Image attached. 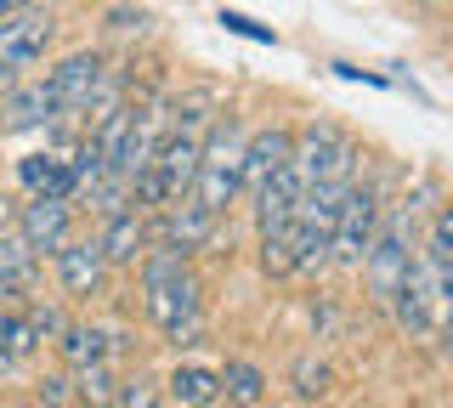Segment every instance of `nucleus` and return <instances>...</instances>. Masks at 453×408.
<instances>
[{
	"label": "nucleus",
	"instance_id": "f257e3e1",
	"mask_svg": "<svg viewBox=\"0 0 453 408\" xmlns=\"http://www.w3.org/2000/svg\"><path fill=\"white\" fill-rule=\"evenodd\" d=\"M289 165L301 171V181H357V142L334 125H306L301 136H289Z\"/></svg>",
	"mask_w": 453,
	"mask_h": 408
},
{
	"label": "nucleus",
	"instance_id": "f03ea898",
	"mask_svg": "<svg viewBox=\"0 0 453 408\" xmlns=\"http://www.w3.org/2000/svg\"><path fill=\"white\" fill-rule=\"evenodd\" d=\"M368 289H374V301L386 306L396 284H403V273L414 266V227H408V216H386L380 210V233H374V244H368Z\"/></svg>",
	"mask_w": 453,
	"mask_h": 408
},
{
	"label": "nucleus",
	"instance_id": "7ed1b4c3",
	"mask_svg": "<svg viewBox=\"0 0 453 408\" xmlns=\"http://www.w3.org/2000/svg\"><path fill=\"white\" fill-rule=\"evenodd\" d=\"M374 233H380V193L351 181L346 199H340L334 227H329V261H340V266H363L368 244H374Z\"/></svg>",
	"mask_w": 453,
	"mask_h": 408
},
{
	"label": "nucleus",
	"instance_id": "20e7f679",
	"mask_svg": "<svg viewBox=\"0 0 453 408\" xmlns=\"http://www.w3.org/2000/svg\"><path fill=\"white\" fill-rule=\"evenodd\" d=\"M57 23L46 6H18L12 18H0V63L6 68H35L40 58H46Z\"/></svg>",
	"mask_w": 453,
	"mask_h": 408
},
{
	"label": "nucleus",
	"instance_id": "39448f33",
	"mask_svg": "<svg viewBox=\"0 0 453 408\" xmlns=\"http://www.w3.org/2000/svg\"><path fill=\"white\" fill-rule=\"evenodd\" d=\"M103 74H108V63L96 58V51H74V58L57 63L46 74V91H51L57 114H85V103H91V91L103 86Z\"/></svg>",
	"mask_w": 453,
	"mask_h": 408
},
{
	"label": "nucleus",
	"instance_id": "423d86ee",
	"mask_svg": "<svg viewBox=\"0 0 453 408\" xmlns=\"http://www.w3.org/2000/svg\"><path fill=\"white\" fill-rule=\"evenodd\" d=\"M386 306H391V318L403 323L414 341H431V335H436V312H442V306H436L431 278H425V266H419V261L403 273V284H396V295H391Z\"/></svg>",
	"mask_w": 453,
	"mask_h": 408
},
{
	"label": "nucleus",
	"instance_id": "0eeeda50",
	"mask_svg": "<svg viewBox=\"0 0 453 408\" xmlns=\"http://www.w3.org/2000/svg\"><path fill=\"white\" fill-rule=\"evenodd\" d=\"M18 233H23V244L35 250V256H57V250L68 244V233H74V204H68V199H35V204H23Z\"/></svg>",
	"mask_w": 453,
	"mask_h": 408
},
{
	"label": "nucleus",
	"instance_id": "6e6552de",
	"mask_svg": "<svg viewBox=\"0 0 453 408\" xmlns=\"http://www.w3.org/2000/svg\"><path fill=\"white\" fill-rule=\"evenodd\" d=\"M148 289V318L159 323V329H170V323H181V318H198V278H193V266H181V273H170L159 278V284H142Z\"/></svg>",
	"mask_w": 453,
	"mask_h": 408
},
{
	"label": "nucleus",
	"instance_id": "1a4fd4ad",
	"mask_svg": "<svg viewBox=\"0 0 453 408\" xmlns=\"http://www.w3.org/2000/svg\"><path fill=\"white\" fill-rule=\"evenodd\" d=\"M301 171L295 165H283V171H273L255 188V221H261V233H278V227H289L295 221V204H301Z\"/></svg>",
	"mask_w": 453,
	"mask_h": 408
},
{
	"label": "nucleus",
	"instance_id": "9d476101",
	"mask_svg": "<svg viewBox=\"0 0 453 408\" xmlns=\"http://www.w3.org/2000/svg\"><path fill=\"white\" fill-rule=\"evenodd\" d=\"M153 171L165 176V193H170V204L176 199H188V188H193V176H198V136H181V131H165V142L153 148Z\"/></svg>",
	"mask_w": 453,
	"mask_h": 408
},
{
	"label": "nucleus",
	"instance_id": "9b49d317",
	"mask_svg": "<svg viewBox=\"0 0 453 408\" xmlns=\"http://www.w3.org/2000/svg\"><path fill=\"white\" fill-rule=\"evenodd\" d=\"M103 278H108V261H103V250L96 244H80V238H68L63 250H57V284H63V295H96L103 289Z\"/></svg>",
	"mask_w": 453,
	"mask_h": 408
},
{
	"label": "nucleus",
	"instance_id": "f8f14e48",
	"mask_svg": "<svg viewBox=\"0 0 453 408\" xmlns=\"http://www.w3.org/2000/svg\"><path fill=\"white\" fill-rule=\"evenodd\" d=\"M46 119H57V103H51L46 80H40V86H12V91H6V103H0V131H6V136H18V131H40Z\"/></svg>",
	"mask_w": 453,
	"mask_h": 408
},
{
	"label": "nucleus",
	"instance_id": "ddd939ff",
	"mask_svg": "<svg viewBox=\"0 0 453 408\" xmlns=\"http://www.w3.org/2000/svg\"><path fill=\"white\" fill-rule=\"evenodd\" d=\"M96 250H103L108 266H136L142 250H148V221H142L136 210H113L103 238H96Z\"/></svg>",
	"mask_w": 453,
	"mask_h": 408
},
{
	"label": "nucleus",
	"instance_id": "4468645a",
	"mask_svg": "<svg viewBox=\"0 0 453 408\" xmlns=\"http://www.w3.org/2000/svg\"><path fill=\"white\" fill-rule=\"evenodd\" d=\"M216 221H221V216L198 210L193 199H188V204L176 199V204H170V216H165V227H159V238H165L170 250H181V256H188V250H204L210 238H216Z\"/></svg>",
	"mask_w": 453,
	"mask_h": 408
},
{
	"label": "nucleus",
	"instance_id": "2eb2a0df",
	"mask_svg": "<svg viewBox=\"0 0 453 408\" xmlns=\"http://www.w3.org/2000/svg\"><path fill=\"white\" fill-rule=\"evenodd\" d=\"M289 165V131H278V125H266V131L244 136V188L255 193L273 171Z\"/></svg>",
	"mask_w": 453,
	"mask_h": 408
},
{
	"label": "nucleus",
	"instance_id": "dca6fc26",
	"mask_svg": "<svg viewBox=\"0 0 453 408\" xmlns=\"http://www.w3.org/2000/svg\"><path fill=\"white\" fill-rule=\"evenodd\" d=\"M18 181L35 199H68L74 204V176H68V159H57V153H28V159H18Z\"/></svg>",
	"mask_w": 453,
	"mask_h": 408
},
{
	"label": "nucleus",
	"instance_id": "f3484780",
	"mask_svg": "<svg viewBox=\"0 0 453 408\" xmlns=\"http://www.w3.org/2000/svg\"><path fill=\"white\" fill-rule=\"evenodd\" d=\"M238 193H244V176H238L233 165H198L188 199H193L198 210H210V216H226V204H233Z\"/></svg>",
	"mask_w": 453,
	"mask_h": 408
},
{
	"label": "nucleus",
	"instance_id": "a211bd4d",
	"mask_svg": "<svg viewBox=\"0 0 453 408\" xmlns=\"http://www.w3.org/2000/svg\"><path fill=\"white\" fill-rule=\"evenodd\" d=\"M165 386H170V397H176L181 408H210V403L221 397V374L216 369H198V363H181Z\"/></svg>",
	"mask_w": 453,
	"mask_h": 408
},
{
	"label": "nucleus",
	"instance_id": "6ab92c4d",
	"mask_svg": "<svg viewBox=\"0 0 453 408\" xmlns=\"http://www.w3.org/2000/svg\"><path fill=\"white\" fill-rule=\"evenodd\" d=\"M210 119H216V91L210 86H193L170 103V131H181V136H198Z\"/></svg>",
	"mask_w": 453,
	"mask_h": 408
},
{
	"label": "nucleus",
	"instance_id": "aec40b11",
	"mask_svg": "<svg viewBox=\"0 0 453 408\" xmlns=\"http://www.w3.org/2000/svg\"><path fill=\"white\" fill-rule=\"evenodd\" d=\"M51 346L63 351V363H68V369H80V363H96V358H108V335H103V329H91V323H68V329L57 335Z\"/></svg>",
	"mask_w": 453,
	"mask_h": 408
},
{
	"label": "nucleus",
	"instance_id": "412c9836",
	"mask_svg": "<svg viewBox=\"0 0 453 408\" xmlns=\"http://www.w3.org/2000/svg\"><path fill=\"white\" fill-rule=\"evenodd\" d=\"M113 369H108V358H96V363H80L74 369V391H80V403L85 408H108L113 403Z\"/></svg>",
	"mask_w": 453,
	"mask_h": 408
},
{
	"label": "nucleus",
	"instance_id": "4be33fe9",
	"mask_svg": "<svg viewBox=\"0 0 453 408\" xmlns=\"http://www.w3.org/2000/svg\"><path fill=\"white\" fill-rule=\"evenodd\" d=\"M35 250L23 244V233H0V273L12 278V289H28L35 284Z\"/></svg>",
	"mask_w": 453,
	"mask_h": 408
},
{
	"label": "nucleus",
	"instance_id": "5701e85b",
	"mask_svg": "<svg viewBox=\"0 0 453 408\" xmlns=\"http://www.w3.org/2000/svg\"><path fill=\"white\" fill-rule=\"evenodd\" d=\"M35 329H28V318L23 312H0V369L6 363H23V358H35Z\"/></svg>",
	"mask_w": 453,
	"mask_h": 408
},
{
	"label": "nucleus",
	"instance_id": "b1692460",
	"mask_svg": "<svg viewBox=\"0 0 453 408\" xmlns=\"http://www.w3.org/2000/svg\"><path fill=\"white\" fill-rule=\"evenodd\" d=\"M216 374H221V391L233 403H244V408L266 397V374L255 369V363H226V369H216Z\"/></svg>",
	"mask_w": 453,
	"mask_h": 408
},
{
	"label": "nucleus",
	"instance_id": "393cba45",
	"mask_svg": "<svg viewBox=\"0 0 453 408\" xmlns=\"http://www.w3.org/2000/svg\"><path fill=\"white\" fill-rule=\"evenodd\" d=\"M261 266L273 278H295V227L261 233Z\"/></svg>",
	"mask_w": 453,
	"mask_h": 408
},
{
	"label": "nucleus",
	"instance_id": "a878e982",
	"mask_svg": "<svg viewBox=\"0 0 453 408\" xmlns=\"http://www.w3.org/2000/svg\"><path fill=\"white\" fill-rule=\"evenodd\" d=\"M113 403H119V408H159L165 391H159V380H153V374H131V380L113 386Z\"/></svg>",
	"mask_w": 453,
	"mask_h": 408
},
{
	"label": "nucleus",
	"instance_id": "bb28decb",
	"mask_svg": "<svg viewBox=\"0 0 453 408\" xmlns=\"http://www.w3.org/2000/svg\"><path fill=\"white\" fill-rule=\"evenodd\" d=\"M23 318H28V329H35V341H40V346H46V341H57V335L68 329L63 306H51V301H35V306H28Z\"/></svg>",
	"mask_w": 453,
	"mask_h": 408
},
{
	"label": "nucleus",
	"instance_id": "cd10ccee",
	"mask_svg": "<svg viewBox=\"0 0 453 408\" xmlns=\"http://www.w3.org/2000/svg\"><path fill=\"white\" fill-rule=\"evenodd\" d=\"M295 391H301V397H323V391H329V363L301 358L295 363Z\"/></svg>",
	"mask_w": 453,
	"mask_h": 408
},
{
	"label": "nucleus",
	"instance_id": "c85d7f7f",
	"mask_svg": "<svg viewBox=\"0 0 453 408\" xmlns=\"http://www.w3.org/2000/svg\"><path fill=\"white\" fill-rule=\"evenodd\" d=\"M221 29H233V35H244V40H261V46H273V29H261L255 18H244V12H221Z\"/></svg>",
	"mask_w": 453,
	"mask_h": 408
},
{
	"label": "nucleus",
	"instance_id": "c756f323",
	"mask_svg": "<svg viewBox=\"0 0 453 408\" xmlns=\"http://www.w3.org/2000/svg\"><path fill=\"white\" fill-rule=\"evenodd\" d=\"M108 29L113 35H142V29H148V12H142V6H113L108 12Z\"/></svg>",
	"mask_w": 453,
	"mask_h": 408
},
{
	"label": "nucleus",
	"instance_id": "7c9ffc66",
	"mask_svg": "<svg viewBox=\"0 0 453 408\" xmlns=\"http://www.w3.org/2000/svg\"><path fill=\"white\" fill-rule=\"evenodd\" d=\"M68 397H74V380H68V374H46V380H40V408H63Z\"/></svg>",
	"mask_w": 453,
	"mask_h": 408
},
{
	"label": "nucleus",
	"instance_id": "2f4dec72",
	"mask_svg": "<svg viewBox=\"0 0 453 408\" xmlns=\"http://www.w3.org/2000/svg\"><path fill=\"white\" fill-rule=\"evenodd\" d=\"M165 341L170 346H198V341H204V323H198V318H181V323H170V329H165Z\"/></svg>",
	"mask_w": 453,
	"mask_h": 408
},
{
	"label": "nucleus",
	"instance_id": "473e14b6",
	"mask_svg": "<svg viewBox=\"0 0 453 408\" xmlns=\"http://www.w3.org/2000/svg\"><path fill=\"white\" fill-rule=\"evenodd\" d=\"M23 6V0H0V18H12V12H18Z\"/></svg>",
	"mask_w": 453,
	"mask_h": 408
},
{
	"label": "nucleus",
	"instance_id": "72a5a7b5",
	"mask_svg": "<svg viewBox=\"0 0 453 408\" xmlns=\"http://www.w3.org/2000/svg\"><path fill=\"white\" fill-rule=\"evenodd\" d=\"M0 295H18V289H12V278H6V273H0Z\"/></svg>",
	"mask_w": 453,
	"mask_h": 408
},
{
	"label": "nucleus",
	"instance_id": "f704fd0d",
	"mask_svg": "<svg viewBox=\"0 0 453 408\" xmlns=\"http://www.w3.org/2000/svg\"><path fill=\"white\" fill-rule=\"evenodd\" d=\"M23 6H51V0H23Z\"/></svg>",
	"mask_w": 453,
	"mask_h": 408
},
{
	"label": "nucleus",
	"instance_id": "c9c22d12",
	"mask_svg": "<svg viewBox=\"0 0 453 408\" xmlns=\"http://www.w3.org/2000/svg\"><path fill=\"white\" fill-rule=\"evenodd\" d=\"M18 408H40V403H18Z\"/></svg>",
	"mask_w": 453,
	"mask_h": 408
},
{
	"label": "nucleus",
	"instance_id": "e433bc0d",
	"mask_svg": "<svg viewBox=\"0 0 453 408\" xmlns=\"http://www.w3.org/2000/svg\"><path fill=\"white\" fill-rule=\"evenodd\" d=\"M0 204H6V199H0Z\"/></svg>",
	"mask_w": 453,
	"mask_h": 408
}]
</instances>
